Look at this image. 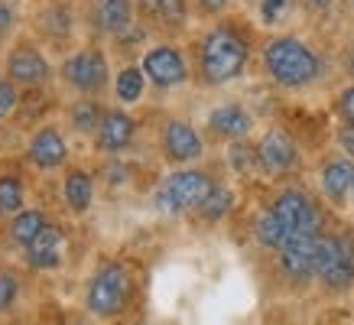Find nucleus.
I'll return each instance as SVG.
<instances>
[{
  "label": "nucleus",
  "instance_id": "1",
  "mask_svg": "<svg viewBox=\"0 0 354 325\" xmlns=\"http://www.w3.org/2000/svg\"><path fill=\"white\" fill-rule=\"evenodd\" d=\"M250 62V39L237 26L218 23L195 46V68L202 85H227L244 75Z\"/></svg>",
  "mask_w": 354,
  "mask_h": 325
},
{
  "label": "nucleus",
  "instance_id": "2",
  "mask_svg": "<svg viewBox=\"0 0 354 325\" xmlns=\"http://www.w3.org/2000/svg\"><path fill=\"white\" fill-rule=\"evenodd\" d=\"M263 72L273 85L286 88V91H299L322 75V59L299 36H273L263 46Z\"/></svg>",
  "mask_w": 354,
  "mask_h": 325
},
{
  "label": "nucleus",
  "instance_id": "3",
  "mask_svg": "<svg viewBox=\"0 0 354 325\" xmlns=\"http://www.w3.org/2000/svg\"><path fill=\"white\" fill-rule=\"evenodd\" d=\"M130 290H133L130 270L124 263H118V260H108L88 280L85 309L91 315H97V319H114V315L124 313V306L130 299Z\"/></svg>",
  "mask_w": 354,
  "mask_h": 325
},
{
  "label": "nucleus",
  "instance_id": "4",
  "mask_svg": "<svg viewBox=\"0 0 354 325\" xmlns=\"http://www.w3.org/2000/svg\"><path fill=\"white\" fill-rule=\"evenodd\" d=\"M215 189V179L202 169H176L156 185L153 205L162 215H183V212H198L208 192Z\"/></svg>",
  "mask_w": 354,
  "mask_h": 325
},
{
  "label": "nucleus",
  "instance_id": "5",
  "mask_svg": "<svg viewBox=\"0 0 354 325\" xmlns=\"http://www.w3.org/2000/svg\"><path fill=\"white\" fill-rule=\"evenodd\" d=\"M315 280L325 290L344 292L354 286V234H319L315 244Z\"/></svg>",
  "mask_w": 354,
  "mask_h": 325
},
{
  "label": "nucleus",
  "instance_id": "6",
  "mask_svg": "<svg viewBox=\"0 0 354 325\" xmlns=\"http://www.w3.org/2000/svg\"><path fill=\"white\" fill-rule=\"evenodd\" d=\"M59 75L62 82L72 91L78 95H97V91H104L108 88V78H111V65H108V55L95 49V46H88V49H78L59 65Z\"/></svg>",
  "mask_w": 354,
  "mask_h": 325
},
{
  "label": "nucleus",
  "instance_id": "7",
  "mask_svg": "<svg viewBox=\"0 0 354 325\" xmlns=\"http://www.w3.org/2000/svg\"><path fill=\"white\" fill-rule=\"evenodd\" d=\"M270 212L279 218V225L290 231V238L296 234H322V212L302 189H283V192L270 202Z\"/></svg>",
  "mask_w": 354,
  "mask_h": 325
},
{
  "label": "nucleus",
  "instance_id": "8",
  "mask_svg": "<svg viewBox=\"0 0 354 325\" xmlns=\"http://www.w3.org/2000/svg\"><path fill=\"white\" fill-rule=\"evenodd\" d=\"M140 68H143V75H147V82L156 88H179L189 82V65H185V55L176 49L172 43H156L150 46L147 53H143V62H140Z\"/></svg>",
  "mask_w": 354,
  "mask_h": 325
},
{
  "label": "nucleus",
  "instance_id": "9",
  "mask_svg": "<svg viewBox=\"0 0 354 325\" xmlns=\"http://www.w3.org/2000/svg\"><path fill=\"white\" fill-rule=\"evenodd\" d=\"M257 166L270 176H286L299 166V147L286 130H267L257 143Z\"/></svg>",
  "mask_w": 354,
  "mask_h": 325
},
{
  "label": "nucleus",
  "instance_id": "10",
  "mask_svg": "<svg viewBox=\"0 0 354 325\" xmlns=\"http://www.w3.org/2000/svg\"><path fill=\"white\" fill-rule=\"evenodd\" d=\"M162 156L169 162H176V166H185V162H195V160H202V153H205V140H202V133L189 124V120L183 118H172L162 124Z\"/></svg>",
  "mask_w": 354,
  "mask_h": 325
},
{
  "label": "nucleus",
  "instance_id": "11",
  "mask_svg": "<svg viewBox=\"0 0 354 325\" xmlns=\"http://www.w3.org/2000/svg\"><path fill=\"white\" fill-rule=\"evenodd\" d=\"M7 78L13 85L23 88H39L53 78V65L32 43H20L13 46L10 55H7Z\"/></svg>",
  "mask_w": 354,
  "mask_h": 325
},
{
  "label": "nucleus",
  "instance_id": "12",
  "mask_svg": "<svg viewBox=\"0 0 354 325\" xmlns=\"http://www.w3.org/2000/svg\"><path fill=\"white\" fill-rule=\"evenodd\" d=\"M315 244H319V234H296L283 244L279 250V270L286 273L292 283H306L315 280Z\"/></svg>",
  "mask_w": 354,
  "mask_h": 325
},
{
  "label": "nucleus",
  "instance_id": "13",
  "mask_svg": "<svg viewBox=\"0 0 354 325\" xmlns=\"http://www.w3.org/2000/svg\"><path fill=\"white\" fill-rule=\"evenodd\" d=\"M88 23L95 32L118 39L133 26V0H91Z\"/></svg>",
  "mask_w": 354,
  "mask_h": 325
},
{
  "label": "nucleus",
  "instance_id": "14",
  "mask_svg": "<svg viewBox=\"0 0 354 325\" xmlns=\"http://www.w3.org/2000/svg\"><path fill=\"white\" fill-rule=\"evenodd\" d=\"M208 130L221 137V140H247V133L254 130V114L237 104V101H227V104H218V108L208 111Z\"/></svg>",
  "mask_w": 354,
  "mask_h": 325
},
{
  "label": "nucleus",
  "instance_id": "15",
  "mask_svg": "<svg viewBox=\"0 0 354 325\" xmlns=\"http://www.w3.org/2000/svg\"><path fill=\"white\" fill-rule=\"evenodd\" d=\"M26 263L32 270H55L62 267V254H65V231L59 225H46L36 238L23 248Z\"/></svg>",
  "mask_w": 354,
  "mask_h": 325
},
{
  "label": "nucleus",
  "instance_id": "16",
  "mask_svg": "<svg viewBox=\"0 0 354 325\" xmlns=\"http://www.w3.org/2000/svg\"><path fill=\"white\" fill-rule=\"evenodd\" d=\"M137 13L147 30H183L189 20V0H137Z\"/></svg>",
  "mask_w": 354,
  "mask_h": 325
},
{
  "label": "nucleus",
  "instance_id": "17",
  "mask_svg": "<svg viewBox=\"0 0 354 325\" xmlns=\"http://www.w3.org/2000/svg\"><path fill=\"white\" fill-rule=\"evenodd\" d=\"M133 133H137V120L130 118L127 111L120 108H111L104 111V118H101V127H97V150L104 153H120L127 150L130 143H133Z\"/></svg>",
  "mask_w": 354,
  "mask_h": 325
},
{
  "label": "nucleus",
  "instance_id": "18",
  "mask_svg": "<svg viewBox=\"0 0 354 325\" xmlns=\"http://www.w3.org/2000/svg\"><path fill=\"white\" fill-rule=\"evenodd\" d=\"M26 156H30L32 166L39 169H55L68 160V143L55 127H39L30 137V147H26Z\"/></svg>",
  "mask_w": 354,
  "mask_h": 325
},
{
  "label": "nucleus",
  "instance_id": "19",
  "mask_svg": "<svg viewBox=\"0 0 354 325\" xmlns=\"http://www.w3.org/2000/svg\"><path fill=\"white\" fill-rule=\"evenodd\" d=\"M319 183H322V192L332 205H344L348 195H351V185H354V162L348 156H335L322 166L319 173Z\"/></svg>",
  "mask_w": 354,
  "mask_h": 325
},
{
  "label": "nucleus",
  "instance_id": "20",
  "mask_svg": "<svg viewBox=\"0 0 354 325\" xmlns=\"http://www.w3.org/2000/svg\"><path fill=\"white\" fill-rule=\"evenodd\" d=\"M62 195H65V205L72 208V212H78V215L88 212L91 202H95V179H91V173L72 169L62 183Z\"/></svg>",
  "mask_w": 354,
  "mask_h": 325
},
{
  "label": "nucleus",
  "instance_id": "21",
  "mask_svg": "<svg viewBox=\"0 0 354 325\" xmlns=\"http://www.w3.org/2000/svg\"><path fill=\"white\" fill-rule=\"evenodd\" d=\"M36 23H39V30H43L49 39H59V43L68 39L72 30H75V17H72V10H68L65 3H49L46 10H39Z\"/></svg>",
  "mask_w": 354,
  "mask_h": 325
},
{
  "label": "nucleus",
  "instance_id": "22",
  "mask_svg": "<svg viewBox=\"0 0 354 325\" xmlns=\"http://www.w3.org/2000/svg\"><path fill=\"white\" fill-rule=\"evenodd\" d=\"M254 238H257L260 248L267 250H283V244L290 241V231L279 225V218L270 212V208H263L257 218H254Z\"/></svg>",
  "mask_w": 354,
  "mask_h": 325
},
{
  "label": "nucleus",
  "instance_id": "23",
  "mask_svg": "<svg viewBox=\"0 0 354 325\" xmlns=\"http://www.w3.org/2000/svg\"><path fill=\"white\" fill-rule=\"evenodd\" d=\"M143 91H147V75H143L140 65H124L118 75H114V95H118V101H124V104L140 101Z\"/></svg>",
  "mask_w": 354,
  "mask_h": 325
},
{
  "label": "nucleus",
  "instance_id": "24",
  "mask_svg": "<svg viewBox=\"0 0 354 325\" xmlns=\"http://www.w3.org/2000/svg\"><path fill=\"white\" fill-rule=\"evenodd\" d=\"M101 118H104V111L97 108L95 98H78V101H72V108H68V120H72V127L78 133H97Z\"/></svg>",
  "mask_w": 354,
  "mask_h": 325
},
{
  "label": "nucleus",
  "instance_id": "25",
  "mask_svg": "<svg viewBox=\"0 0 354 325\" xmlns=\"http://www.w3.org/2000/svg\"><path fill=\"white\" fill-rule=\"evenodd\" d=\"M46 225H49V221H46V215L39 208H23L20 215H13V221H10V238L17 241L20 248H26Z\"/></svg>",
  "mask_w": 354,
  "mask_h": 325
},
{
  "label": "nucleus",
  "instance_id": "26",
  "mask_svg": "<svg viewBox=\"0 0 354 325\" xmlns=\"http://www.w3.org/2000/svg\"><path fill=\"white\" fill-rule=\"evenodd\" d=\"M231 205H234V192H231L227 185L215 183V189L208 192V198H205L202 208H198V215H202L205 221H221V218L231 212Z\"/></svg>",
  "mask_w": 354,
  "mask_h": 325
},
{
  "label": "nucleus",
  "instance_id": "27",
  "mask_svg": "<svg viewBox=\"0 0 354 325\" xmlns=\"http://www.w3.org/2000/svg\"><path fill=\"white\" fill-rule=\"evenodd\" d=\"M23 212V183L17 176H0V215H20Z\"/></svg>",
  "mask_w": 354,
  "mask_h": 325
},
{
  "label": "nucleus",
  "instance_id": "28",
  "mask_svg": "<svg viewBox=\"0 0 354 325\" xmlns=\"http://www.w3.org/2000/svg\"><path fill=\"white\" fill-rule=\"evenodd\" d=\"M227 160L234 166L237 173H250V169H260L257 166V147H247L244 140L231 143V150H227Z\"/></svg>",
  "mask_w": 354,
  "mask_h": 325
},
{
  "label": "nucleus",
  "instance_id": "29",
  "mask_svg": "<svg viewBox=\"0 0 354 325\" xmlns=\"http://www.w3.org/2000/svg\"><path fill=\"white\" fill-rule=\"evenodd\" d=\"M17 296H20V280H17V273L0 270V313H7V309L17 303Z\"/></svg>",
  "mask_w": 354,
  "mask_h": 325
},
{
  "label": "nucleus",
  "instance_id": "30",
  "mask_svg": "<svg viewBox=\"0 0 354 325\" xmlns=\"http://www.w3.org/2000/svg\"><path fill=\"white\" fill-rule=\"evenodd\" d=\"M17 104H20V91H17V85H13L7 75H0V120L10 118L13 111H17Z\"/></svg>",
  "mask_w": 354,
  "mask_h": 325
},
{
  "label": "nucleus",
  "instance_id": "31",
  "mask_svg": "<svg viewBox=\"0 0 354 325\" xmlns=\"http://www.w3.org/2000/svg\"><path fill=\"white\" fill-rule=\"evenodd\" d=\"M335 114L342 118V124H354V85L338 91V98H335Z\"/></svg>",
  "mask_w": 354,
  "mask_h": 325
},
{
  "label": "nucleus",
  "instance_id": "32",
  "mask_svg": "<svg viewBox=\"0 0 354 325\" xmlns=\"http://www.w3.org/2000/svg\"><path fill=\"white\" fill-rule=\"evenodd\" d=\"M286 3H290V0H260V20L267 23H277L279 20V13L286 10Z\"/></svg>",
  "mask_w": 354,
  "mask_h": 325
},
{
  "label": "nucleus",
  "instance_id": "33",
  "mask_svg": "<svg viewBox=\"0 0 354 325\" xmlns=\"http://www.w3.org/2000/svg\"><path fill=\"white\" fill-rule=\"evenodd\" d=\"M338 147H342V153H348V160L354 156V124H342L338 127Z\"/></svg>",
  "mask_w": 354,
  "mask_h": 325
},
{
  "label": "nucleus",
  "instance_id": "34",
  "mask_svg": "<svg viewBox=\"0 0 354 325\" xmlns=\"http://www.w3.org/2000/svg\"><path fill=\"white\" fill-rule=\"evenodd\" d=\"M227 3H231V0H195L198 13H205V17H218V13H225Z\"/></svg>",
  "mask_w": 354,
  "mask_h": 325
},
{
  "label": "nucleus",
  "instance_id": "35",
  "mask_svg": "<svg viewBox=\"0 0 354 325\" xmlns=\"http://www.w3.org/2000/svg\"><path fill=\"white\" fill-rule=\"evenodd\" d=\"M10 30H13V10L3 3V0H0V39H3Z\"/></svg>",
  "mask_w": 354,
  "mask_h": 325
},
{
  "label": "nucleus",
  "instance_id": "36",
  "mask_svg": "<svg viewBox=\"0 0 354 325\" xmlns=\"http://www.w3.org/2000/svg\"><path fill=\"white\" fill-rule=\"evenodd\" d=\"M302 3H306L309 10H328V7H332L335 0H302Z\"/></svg>",
  "mask_w": 354,
  "mask_h": 325
},
{
  "label": "nucleus",
  "instance_id": "37",
  "mask_svg": "<svg viewBox=\"0 0 354 325\" xmlns=\"http://www.w3.org/2000/svg\"><path fill=\"white\" fill-rule=\"evenodd\" d=\"M344 68H348V75L354 78V39L348 43V55H344Z\"/></svg>",
  "mask_w": 354,
  "mask_h": 325
},
{
  "label": "nucleus",
  "instance_id": "38",
  "mask_svg": "<svg viewBox=\"0 0 354 325\" xmlns=\"http://www.w3.org/2000/svg\"><path fill=\"white\" fill-rule=\"evenodd\" d=\"M351 198H354V185H351Z\"/></svg>",
  "mask_w": 354,
  "mask_h": 325
},
{
  "label": "nucleus",
  "instance_id": "39",
  "mask_svg": "<svg viewBox=\"0 0 354 325\" xmlns=\"http://www.w3.org/2000/svg\"><path fill=\"white\" fill-rule=\"evenodd\" d=\"M351 7H354V0H351Z\"/></svg>",
  "mask_w": 354,
  "mask_h": 325
}]
</instances>
